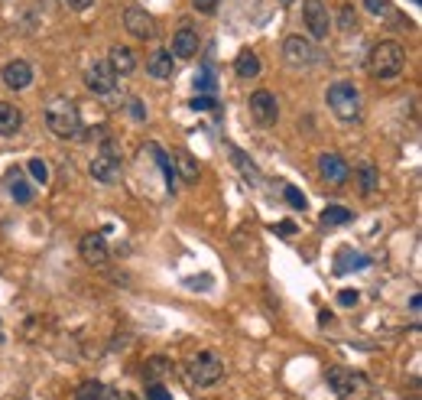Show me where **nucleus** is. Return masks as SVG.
I'll list each match as a JSON object with an SVG mask.
<instances>
[{"label": "nucleus", "instance_id": "obj_1", "mask_svg": "<svg viewBox=\"0 0 422 400\" xmlns=\"http://www.w3.org/2000/svg\"><path fill=\"white\" fill-rule=\"evenodd\" d=\"M403 69H406V53H403L400 43H377L367 55V72L380 82H390V78H400Z\"/></svg>", "mask_w": 422, "mask_h": 400}, {"label": "nucleus", "instance_id": "obj_2", "mask_svg": "<svg viewBox=\"0 0 422 400\" xmlns=\"http://www.w3.org/2000/svg\"><path fill=\"white\" fill-rule=\"evenodd\" d=\"M185 374H189L192 384H199V388H214V384H221L224 381V361L218 352H211V348H205V352H195V355H189V361H185Z\"/></svg>", "mask_w": 422, "mask_h": 400}, {"label": "nucleus", "instance_id": "obj_3", "mask_svg": "<svg viewBox=\"0 0 422 400\" xmlns=\"http://www.w3.org/2000/svg\"><path fill=\"white\" fill-rule=\"evenodd\" d=\"M325 101L338 120H345V124L360 120V95L351 82H335V85H328Z\"/></svg>", "mask_w": 422, "mask_h": 400}, {"label": "nucleus", "instance_id": "obj_4", "mask_svg": "<svg viewBox=\"0 0 422 400\" xmlns=\"http://www.w3.org/2000/svg\"><path fill=\"white\" fill-rule=\"evenodd\" d=\"M46 124L55 137H75L82 130V118H78V108L68 98H55L53 104L46 108Z\"/></svg>", "mask_w": 422, "mask_h": 400}, {"label": "nucleus", "instance_id": "obj_5", "mask_svg": "<svg viewBox=\"0 0 422 400\" xmlns=\"http://www.w3.org/2000/svg\"><path fill=\"white\" fill-rule=\"evenodd\" d=\"M325 381H328V388H331V394L341 400H354L360 394H367V388H370V381L360 371H351V368H328Z\"/></svg>", "mask_w": 422, "mask_h": 400}, {"label": "nucleus", "instance_id": "obj_6", "mask_svg": "<svg viewBox=\"0 0 422 400\" xmlns=\"http://www.w3.org/2000/svg\"><path fill=\"white\" fill-rule=\"evenodd\" d=\"M88 173L95 176L98 183H104V185L120 183V176H124V163H120V153H117L111 143H104V147H101V153H98L95 160H91Z\"/></svg>", "mask_w": 422, "mask_h": 400}, {"label": "nucleus", "instance_id": "obj_7", "mask_svg": "<svg viewBox=\"0 0 422 400\" xmlns=\"http://www.w3.org/2000/svg\"><path fill=\"white\" fill-rule=\"evenodd\" d=\"M250 118L253 124H260V127H273L276 118H279V104H276L273 91H266V88H257L250 95Z\"/></svg>", "mask_w": 422, "mask_h": 400}, {"label": "nucleus", "instance_id": "obj_8", "mask_svg": "<svg viewBox=\"0 0 422 400\" xmlns=\"http://www.w3.org/2000/svg\"><path fill=\"white\" fill-rule=\"evenodd\" d=\"M124 26L134 39H140V43L156 39V20H153L147 10H140V7H130V10L124 13Z\"/></svg>", "mask_w": 422, "mask_h": 400}, {"label": "nucleus", "instance_id": "obj_9", "mask_svg": "<svg viewBox=\"0 0 422 400\" xmlns=\"http://www.w3.org/2000/svg\"><path fill=\"white\" fill-rule=\"evenodd\" d=\"M283 55L293 69H309V65L315 62V46L309 43L306 36H286Z\"/></svg>", "mask_w": 422, "mask_h": 400}, {"label": "nucleus", "instance_id": "obj_10", "mask_svg": "<svg viewBox=\"0 0 422 400\" xmlns=\"http://www.w3.org/2000/svg\"><path fill=\"white\" fill-rule=\"evenodd\" d=\"M302 20H306L309 33L315 39H328V30H331V20H328V10L322 0H302Z\"/></svg>", "mask_w": 422, "mask_h": 400}, {"label": "nucleus", "instance_id": "obj_11", "mask_svg": "<svg viewBox=\"0 0 422 400\" xmlns=\"http://www.w3.org/2000/svg\"><path fill=\"white\" fill-rule=\"evenodd\" d=\"M84 82H88V88L95 95H114V88H117V75L107 62H91V69L84 72Z\"/></svg>", "mask_w": 422, "mask_h": 400}, {"label": "nucleus", "instance_id": "obj_12", "mask_svg": "<svg viewBox=\"0 0 422 400\" xmlns=\"http://www.w3.org/2000/svg\"><path fill=\"white\" fill-rule=\"evenodd\" d=\"M318 173H322L325 183L341 185V183H348L351 170H348V163L341 160L338 153H322V156H318Z\"/></svg>", "mask_w": 422, "mask_h": 400}, {"label": "nucleus", "instance_id": "obj_13", "mask_svg": "<svg viewBox=\"0 0 422 400\" xmlns=\"http://www.w3.org/2000/svg\"><path fill=\"white\" fill-rule=\"evenodd\" d=\"M3 85L13 88V91H23V88L33 85V65L26 62V59H13V62L3 65Z\"/></svg>", "mask_w": 422, "mask_h": 400}, {"label": "nucleus", "instance_id": "obj_14", "mask_svg": "<svg viewBox=\"0 0 422 400\" xmlns=\"http://www.w3.org/2000/svg\"><path fill=\"white\" fill-rule=\"evenodd\" d=\"M78 251H82V260L84 264H91V267H101L107 260V241H104V235H84L82 238V244H78Z\"/></svg>", "mask_w": 422, "mask_h": 400}, {"label": "nucleus", "instance_id": "obj_15", "mask_svg": "<svg viewBox=\"0 0 422 400\" xmlns=\"http://www.w3.org/2000/svg\"><path fill=\"white\" fill-rule=\"evenodd\" d=\"M199 33L189 30V26H182L176 36H172V49H169V55H176V59H192V55L199 53Z\"/></svg>", "mask_w": 422, "mask_h": 400}, {"label": "nucleus", "instance_id": "obj_16", "mask_svg": "<svg viewBox=\"0 0 422 400\" xmlns=\"http://www.w3.org/2000/svg\"><path fill=\"white\" fill-rule=\"evenodd\" d=\"M107 65L114 69V75H130L137 69V55H134V49H127V46H111Z\"/></svg>", "mask_w": 422, "mask_h": 400}, {"label": "nucleus", "instance_id": "obj_17", "mask_svg": "<svg viewBox=\"0 0 422 400\" xmlns=\"http://www.w3.org/2000/svg\"><path fill=\"white\" fill-rule=\"evenodd\" d=\"M23 127V111L17 104H7V101H0V134L3 137H10L17 130Z\"/></svg>", "mask_w": 422, "mask_h": 400}, {"label": "nucleus", "instance_id": "obj_18", "mask_svg": "<svg viewBox=\"0 0 422 400\" xmlns=\"http://www.w3.org/2000/svg\"><path fill=\"white\" fill-rule=\"evenodd\" d=\"M234 72L241 78H257L260 75V55L253 53V49H241L237 59H234Z\"/></svg>", "mask_w": 422, "mask_h": 400}, {"label": "nucleus", "instance_id": "obj_19", "mask_svg": "<svg viewBox=\"0 0 422 400\" xmlns=\"http://www.w3.org/2000/svg\"><path fill=\"white\" fill-rule=\"evenodd\" d=\"M172 65H176V62H172L169 49H156V53L147 59V72L153 78H169V75H172Z\"/></svg>", "mask_w": 422, "mask_h": 400}, {"label": "nucleus", "instance_id": "obj_20", "mask_svg": "<svg viewBox=\"0 0 422 400\" xmlns=\"http://www.w3.org/2000/svg\"><path fill=\"white\" fill-rule=\"evenodd\" d=\"M367 264H370V260L364 257V254H354L351 248H345L335 257V273H351L354 267H367Z\"/></svg>", "mask_w": 422, "mask_h": 400}, {"label": "nucleus", "instance_id": "obj_21", "mask_svg": "<svg viewBox=\"0 0 422 400\" xmlns=\"http://www.w3.org/2000/svg\"><path fill=\"white\" fill-rule=\"evenodd\" d=\"M7 185H10V195L13 202H20V206H26V202H33V185L23 179L20 173H10L7 176Z\"/></svg>", "mask_w": 422, "mask_h": 400}, {"label": "nucleus", "instance_id": "obj_22", "mask_svg": "<svg viewBox=\"0 0 422 400\" xmlns=\"http://www.w3.org/2000/svg\"><path fill=\"white\" fill-rule=\"evenodd\" d=\"M358 183H360V192H364V195L377 192L380 179H377V166H374V163H360V166H358Z\"/></svg>", "mask_w": 422, "mask_h": 400}, {"label": "nucleus", "instance_id": "obj_23", "mask_svg": "<svg viewBox=\"0 0 422 400\" xmlns=\"http://www.w3.org/2000/svg\"><path fill=\"white\" fill-rule=\"evenodd\" d=\"M172 160H176V166H179V173H182V179H185V183H195V179H199V160H195V156H192V153H176V156H172Z\"/></svg>", "mask_w": 422, "mask_h": 400}, {"label": "nucleus", "instance_id": "obj_24", "mask_svg": "<svg viewBox=\"0 0 422 400\" xmlns=\"http://www.w3.org/2000/svg\"><path fill=\"white\" fill-rule=\"evenodd\" d=\"M143 371L149 374V384H159V378H166V374H172V365H169L166 358H147V365H143Z\"/></svg>", "mask_w": 422, "mask_h": 400}, {"label": "nucleus", "instance_id": "obj_25", "mask_svg": "<svg viewBox=\"0 0 422 400\" xmlns=\"http://www.w3.org/2000/svg\"><path fill=\"white\" fill-rule=\"evenodd\" d=\"M104 397V384L101 381H82L78 384V390H75V400H101Z\"/></svg>", "mask_w": 422, "mask_h": 400}, {"label": "nucleus", "instance_id": "obj_26", "mask_svg": "<svg viewBox=\"0 0 422 400\" xmlns=\"http://www.w3.org/2000/svg\"><path fill=\"white\" fill-rule=\"evenodd\" d=\"M351 212L345 206H328L325 212H322V221H325V225H348L351 221Z\"/></svg>", "mask_w": 422, "mask_h": 400}, {"label": "nucleus", "instance_id": "obj_27", "mask_svg": "<svg viewBox=\"0 0 422 400\" xmlns=\"http://www.w3.org/2000/svg\"><path fill=\"white\" fill-rule=\"evenodd\" d=\"M26 170H30V176L36 179V183H49V163H46V160L33 156V160L26 163Z\"/></svg>", "mask_w": 422, "mask_h": 400}, {"label": "nucleus", "instance_id": "obj_28", "mask_svg": "<svg viewBox=\"0 0 422 400\" xmlns=\"http://www.w3.org/2000/svg\"><path fill=\"white\" fill-rule=\"evenodd\" d=\"M231 160L237 163V170H241L244 176H250V179H257V166H253V160L247 156L244 150H231Z\"/></svg>", "mask_w": 422, "mask_h": 400}, {"label": "nucleus", "instance_id": "obj_29", "mask_svg": "<svg viewBox=\"0 0 422 400\" xmlns=\"http://www.w3.org/2000/svg\"><path fill=\"white\" fill-rule=\"evenodd\" d=\"M286 202H289V206L295 208V212H306V195L299 192V189H295V185H286Z\"/></svg>", "mask_w": 422, "mask_h": 400}, {"label": "nucleus", "instance_id": "obj_30", "mask_svg": "<svg viewBox=\"0 0 422 400\" xmlns=\"http://www.w3.org/2000/svg\"><path fill=\"white\" fill-rule=\"evenodd\" d=\"M364 7H367L374 17H387V13H390V0H364Z\"/></svg>", "mask_w": 422, "mask_h": 400}, {"label": "nucleus", "instance_id": "obj_31", "mask_svg": "<svg viewBox=\"0 0 422 400\" xmlns=\"http://www.w3.org/2000/svg\"><path fill=\"white\" fill-rule=\"evenodd\" d=\"M153 153H156L159 166H163V173H166V183L172 185V173H176V166H172V160H169V156H166V153H163V150H159V147H156V150H153Z\"/></svg>", "mask_w": 422, "mask_h": 400}, {"label": "nucleus", "instance_id": "obj_32", "mask_svg": "<svg viewBox=\"0 0 422 400\" xmlns=\"http://www.w3.org/2000/svg\"><path fill=\"white\" fill-rule=\"evenodd\" d=\"M341 30H345V33L358 30V20H354V7H341Z\"/></svg>", "mask_w": 422, "mask_h": 400}, {"label": "nucleus", "instance_id": "obj_33", "mask_svg": "<svg viewBox=\"0 0 422 400\" xmlns=\"http://www.w3.org/2000/svg\"><path fill=\"white\" fill-rule=\"evenodd\" d=\"M192 108L195 111H218V101L208 95H199V98H192Z\"/></svg>", "mask_w": 422, "mask_h": 400}, {"label": "nucleus", "instance_id": "obj_34", "mask_svg": "<svg viewBox=\"0 0 422 400\" xmlns=\"http://www.w3.org/2000/svg\"><path fill=\"white\" fill-rule=\"evenodd\" d=\"M147 400H172V394L163 384H147Z\"/></svg>", "mask_w": 422, "mask_h": 400}, {"label": "nucleus", "instance_id": "obj_35", "mask_svg": "<svg viewBox=\"0 0 422 400\" xmlns=\"http://www.w3.org/2000/svg\"><path fill=\"white\" fill-rule=\"evenodd\" d=\"M338 303H341V306H358L360 303V293L358 290H341V293H338Z\"/></svg>", "mask_w": 422, "mask_h": 400}, {"label": "nucleus", "instance_id": "obj_36", "mask_svg": "<svg viewBox=\"0 0 422 400\" xmlns=\"http://www.w3.org/2000/svg\"><path fill=\"white\" fill-rule=\"evenodd\" d=\"M192 7L199 13H205V17H211V13L218 10V0H192Z\"/></svg>", "mask_w": 422, "mask_h": 400}, {"label": "nucleus", "instance_id": "obj_37", "mask_svg": "<svg viewBox=\"0 0 422 400\" xmlns=\"http://www.w3.org/2000/svg\"><path fill=\"white\" fill-rule=\"evenodd\" d=\"M127 108H130V118L134 120H147V108L140 104L137 98H130V104H127Z\"/></svg>", "mask_w": 422, "mask_h": 400}, {"label": "nucleus", "instance_id": "obj_38", "mask_svg": "<svg viewBox=\"0 0 422 400\" xmlns=\"http://www.w3.org/2000/svg\"><path fill=\"white\" fill-rule=\"evenodd\" d=\"M101 400H137L130 390H104V397Z\"/></svg>", "mask_w": 422, "mask_h": 400}, {"label": "nucleus", "instance_id": "obj_39", "mask_svg": "<svg viewBox=\"0 0 422 400\" xmlns=\"http://www.w3.org/2000/svg\"><path fill=\"white\" fill-rule=\"evenodd\" d=\"M65 3H68L72 10H88V7H91L95 0H65Z\"/></svg>", "mask_w": 422, "mask_h": 400}, {"label": "nucleus", "instance_id": "obj_40", "mask_svg": "<svg viewBox=\"0 0 422 400\" xmlns=\"http://www.w3.org/2000/svg\"><path fill=\"white\" fill-rule=\"evenodd\" d=\"M412 3H422V0H412Z\"/></svg>", "mask_w": 422, "mask_h": 400}, {"label": "nucleus", "instance_id": "obj_41", "mask_svg": "<svg viewBox=\"0 0 422 400\" xmlns=\"http://www.w3.org/2000/svg\"><path fill=\"white\" fill-rule=\"evenodd\" d=\"M283 3H289V0H283Z\"/></svg>", "mask_w": 422, "mask_h": 400}, {"label": "nucleus", "instance_id": "obj_42", "mask_svg": "<svg viewBox=\"0 0 422 400\" xmlns=\"http://www.w3.org/2000/svg\"><path fill=\"white\" fill-rule=\"evenodd\" d=\"M412 400H419V397H412Z\"/></svg>", "mask_w": 422, "mask_h": 400}]
</instances>
